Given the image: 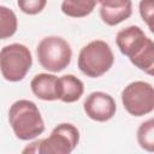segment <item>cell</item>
Here are the masks:
<instances>
[{
	"label": "cell",
	"instance_id": "obj_1",
	"mask_svg": "<svg viewBox=\"0 0 154 154\" xmlns=\"http://www.w3.org/2000/svg\"><path fill=\"white\" fill-rule=\"evenodd\" d=\"M116 43L119 51L140 70L153 75L154 43L144 31L136 25L128 26L117 34Z\"/></svg>",
	"mask_w": 154,
	"mask_h": 154
},
{
	"label": "cell",
	"instance_id": "obj_2",
	"mask_svg": "<svg viewBox=\"0 0 154 154\" xmlns=\"http://www.w3.org/2000/svg\"><path fill=\"white\" fill-rule=\"evenodd\" d=\"M8 122L14 135L23 141H29L45 131V123L37 106L29 100L16 101L8 111Z\"/></svg>",
	"mask_w": 154,
	"mask_h": 154
},
{
	"label": "cell",
	"instance_id": "obj_3",
	"mask_svg": "<svg viewBox=\"0 0 154 154\" xmlns=\"http://www.w3.org/2000/svg\"><path fill=\"white\" fill-rule=\"evenodd\" d=\"M114 63V55L108 43L95 40L84 46L78 54V69L87 77L96 78L106 73Z\"/></svg>",
	"mask_w": 154,
	"mask_h": 154
},
{
	"label": "cell",
	"instance_id": "obj_4",
	"mask_svg": "<svg viewBox=\"0 0 154 154\" xmlns=\"http://www.w3.org/2000/svg\"><path fill=\"white\" fill-rule=\"evenodd\" d=\"M78 129L70 123H63L53 129L48 138L31 143V146L26 147L23 152L42 154H70L78 144Z\"/></svg>",
	"mask_w": 154,
	"mask_h": 154
},
{
	"label": "cell",
	"instance_id": "obj_5",
	"mask_svg": "<svg viewBox=\"0 0 154 154\" xmlns=\"http://www.w3.org/2000/svg\"><path fill=\"white\" fill-rule=\"evenodd\" d=\"M31 65V53L24 45L12 43L5 46L0 51V71L6 81H22L30 70Z\"/></svg>",
	"mask_w": 154,
	"mask_h": 154
},
{
	"label": "cell",
	"instance_id": "obj_6",
	"mask_svg": "<svg viewBox=\"0 0 154 154\" xmlns=\"http://www.w3.org/2000/svg\"><path fill=\"white\" fill-rule=\"evenodd\" d=\"M36 54L43 69L52 72H59L69 66L72 51L64 38L59 36H48L40 41Z\"/></svg>",
	"mask_w": 154,
	"mask_h": 154
},
{
	"label": "cell",
	"instance_id": "obj_7",
	"mask_svg": "<svg viewBox=\"0 0 154 154\" xmlns=\"http://www.w3.org/2000/svg\"><path fill=\"white\" fill-rule=\"evenodd\" d=\"M122 101L131 116L142 117L154 108V89L147 82H132L122 91Z\"/></svg>",
	"mask_w": 154,
	"mask_h": 154
},
{
	"label": "cell",
	"instance_id": "obj_8",
	"mask_svg": "<svg viewBox=\"0 0 154 154\" xmlns=\"http://www.w3.org/2000/svg\"><path fill=\"white\" fill-rule=\"evenodd\" d=\"M85 114L95 122H107L116 114L117 105L113 97L103 91H94L83 103Z\"/></svg>",
	"mask_w": 154,
	"mask_h": 154
},
{
	"label": "cell",
	"instance_id": "obj_9",
	"mask_svg": "<svg viewBox=\"0 0 154 154\" xmlns=\"http://www.w3.org/2000/svg\"><path fill=\"white\" fill-rule=\"evenodd\" d=\"M101 5L100 16L107 25H117L132 13L131 0H97Z\"/></svg>",
	"mask_w": 154,
	"mask_h": 154
},
{
	"label": "cell",
	"instance_id": "obj_10",
	"mask_svg": "<svg viewBox=\"0 0 154 154\" xmlns=\"http://www.w3.org/2000/svg\"><path fill=\"white\" fill-rule=\"evenodd\" d=\"M35 96L45 101L58 100V77L49 73H38L30 82Z\"/></svg>",
	"mask_w": 154,
	"mask_h": 154
},
{
	"label": "cell",
	"instance_id": "obj_11",
	"mask_svg": "<svg viewBox=\"0 0 154 154\" xmlns=\"http://www.w3.org/2000/svg\"><path fill=\"white\" fill-rule=\"evenodd\" d=\"M84 91L83 82L73 75H65L58 78V99L63 102L77 101Z\"/></svg>",
	"mask_w": 154,
	"mask_h": 154
},
{
	"label": "cell",
	"instance_id": "obj_12",
	"mask_svg": "<svg viewBox=\"0 0 154 154\" xmlns=\"http://www.w3.org/2000/svg\"><path fill=\"white\" fill-rule=\"evenodd\" d=\"M97 0H64L61 11L69 17L83 18L93 12Z\"/></svg>",
	"mask_w": 154,
	"mask_h": 154
},
{
	"label": "cell",
	"instance_id": "obj_13",
	"mask_svg": "<svg viewBox=\"0 0 154 154\" xmlns=\"http://www.w3.org/2000/svg\"><path fill=\"white\" fill-rule=\"evenodd\" d=\"M18 22L16 13L6 7L0 6V40H6L17 31Z\"/></svg>",
	"mask_w": 154,
	"mask_h": 154
},
{
	"label": "cell",
	"instance_id": "obj_14",
	"mask_svg": "<svg viewBox=\"0 0 154 154\" xmlns=\"http://www.w3.org/2000/svg\"><path fill=\"white\" fill-rule=\"evenodd\" d=\"M137 141L140 146L148 150H154V120L149 119L144 123H142L137 130Z\"/></svg>",
	"mask_w": 154,
	"mask_h": 154
},
{
	"label": "cell",
	"instance_id": "obj_15",
	"mask_svg": "<svg viewBox=\"0 0 154 154\" xmlns=\"http://www.w3.org/2000/svg\"><path fill=\"white\" fill-rule=\"evenodd\" d=\"M47 5V0H18V7L26 14H37Z\"/></svg>",
	"mask_w": 154,
	"mask_h": 154
},
{
	"label": "cell",
	"instance_id": "obj_16",
	"mask_svg": "<svg viewBox=\"0 0 154 154\" xmlns=\"http://www.w3.org/2000/svg\"><path fill=\"white\" fill-rule=\"evenodd\" d=\"M140 13L143 20L148 24L149 29L153 31V0H141Z\"/></svg>",
	"mask_w": 154,
	"mask_h": 154
}]
</instances>
